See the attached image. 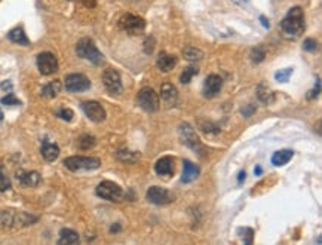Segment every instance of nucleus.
Listing matches in <instances>:
<instances>
[{"label": "nucleus", "mask_w": 322, "mask_h": 245, "mask_svg": "<svg viewBox=\"0 0 322 245\" xmlns=\"http://www.w3.org/2000/svg\"><path fill=\"white\" fill-rule=\"evenodd\" d=\"M183 55L187 61H192V63H196V61H200L203 58V54L200 49H196V48H186L183 51Z\"/></svg>", "instance_id": "a878e982"}, {"label": "nucleus", "mask_w": 322, "mask_h": 245, "mask_svg": "<svg viewBox=\"0 0 322 245\" xmlns=\"http://www.w3.org/2000/svg\"><path fill=\"white\" fill-rule=\"evenodd\" d=\"M242 180H245V171H241V172H239L238 181H239V183H242Z\"/></svg>", "instance_id": "58836bf2"}, {"label": "nucleus", "mask_w": 322, "mask_h": 245, "mask_svg": "<svg viewBox=\"0 0 322 245\" xmlns=\"http://www.w3.org/2000/svg\"><path fill=\"white\" fill-rule=\"evenodd\" d=\"M76 54L80 58L88 60L92 64H95V66H99V64L104 63L102 54L98 51V48L95 46L94 40L89 39V37H83V39H80L77 42V45H76Z\"/></svg>", "instance_id": "7ed1b4c3"}, {"label": "nucleus", "mask_w": 322, "mask_h": 245, "mask_svg": "<svg viewBox=\"0 0 322 245\" xmlns=\"http://www.w3.org/2000/svg\"><path fill=\"white\" fill-rule=\"evenodd\" d=\"M101 161L98 158L92 156H70L64 159V167L73 172L76 171H88V170H97L99 168Z\"/></svg>", "instance_id": "39448f33"}, {"label": "nucleus", "mask_w": 322, "mask_h": 245, "mask_svg": "<svg viewBox=\"0 0 322 245\" xmlns=\"http://www.w3.org/2000/svg\"><path fill=\"white\" fill-rule=\"evenodd\" d=\"M281 30L288 37H298L304 31V12L300 6H294L281 21Z\"/></svg>", "instance_id": "f257e3e1"}, {"label": "nucleus", "mask_w": 322, "mask_h": 245, "mask_svg": "<svg viewBox=\"0 0 322 245\" xmlns=\"http://www.w3.org/2000/svg\"><path fill=\"white\" fill-rule=\"evenodd\" d=\"M102 83L105 89L112 95H121L122 92V79L118 70L115 69H105L102 73Z\"/></svg>", "instance_id": "9d476101"}, {"label": "nucleus", "mask_w": 322, "mask_h": 245, "mask_svg": "<svg viewBox=\"0 0 322 245\" xmlns=\"http://www.w3.org/2000/svg\"><path fill=\"white\" fill-rule=\"evenodd\" d=\"M0 103L5 104V106H18V104H21V101L14 94H8L6 97H3L2 100H0Z\"/></svg>", "instance_id": "2f4dec72"}, {"label": "nucleus", "mask_w": 322, "mask_h": 245, "mask_svg": "<svg viewBox=\"0 0 322 245\" xmlns=\"http://www.w3.org/2000/svg\"><path fill=\"white\" fill-rule=\"evenodd\" d=\"M154 171L157 175H170L174 171V158L164 156L154 164Z\"/></svg>", "instance_id": "f3484780"}, {"label": "nucleus", "mask_w": 322, "mask_h": 245, "mask_svg": "<svg viewBox=\"0 0 322 245\" xmlns=\"http://www.w3.org/2000/svg\"><path fill=\"white\" fill-rule=\"evenodd\" d=\"M79 242V233L76 230H72V229H63L60 232V239H58V244H77Z\"/></svg>", "instance_id": "393cba45"}, {"label": "nucleus", "mask_w": 322, "mask_h": 245, "mask_svg": "<svg viewBox=\"0 0 322 245\" xmlns=\"http://www.w3.org/2000/svg\"><path fill=\"white\" fill-rule=\"evenodd\" d=\"M178 137H180L183 144H186L187 147H190V149L195 150V152H199V150L203 149V146H202V143H200L195 128L190 123H187V122L181 123L178 126Z\"/></svg>", "instance_id": "423d86ee"}, {"label": "nucleus", "mask_w": 322, "mask_h": 245, "mask_svg": "<svg viewBox=\"0 0 322 245\" xmlns=\"http://www.w3.org/2000/svg\"><path fill=\"white\" fill-rule=\"evenodd\" d=\"M264 57H266V52H264V49H263V48L257 46L255 49H252V52H251V58H252V61H255V63H261V61L264 60Z\"/></svg>", "instance_id": "7c9ffc66"}, {"label": "nucleus", "mask_w": 322, "mask_h": 245, "mask_svg": "<svg viewBox=\"0 0 322 245\" xmlns=\"http://www.w3.org/2000/svg\"><path fill=\"white\" fill-rule=\"evenodd\" d=\"M8 39L11 42L17 43V45H21V46H28L30 45V40H28V37L25 36V33L21 27H17V28L11 30L8 33Z\"/></svg>", "instance_id": "4be33fe9"}, {"label": "nucleus", "mask_w": 322, "mask_h": 245, "mask_svg": "<svg viewBox=\"0 0 322 245\" xmlns=\"http://www.w3.org/2000/svg\"><path fill=\"white\" fill-rule=\"evenodd\" d=\"M36 63H37L39 72H40L43 76L53 74V73L58 70V60H57L55 55L50 54V52H42V54H39L37 58H36Z\"/></svg>", "instance_id": "9b49d317"}, {"label": "nucleus", "mask_w": 322, "mask_h": 245, "mask_svg": "<svg viewBox=\"0 0 322 245\" xmlns=\"http://www.w3.org/2000/svg\"><path fill=\"white\" fill-rule=\"evenodd\" d=\"M137 101L140 104V107L146 112H156L160 106V101H159V95L157 92H154V89L146 86L143 88L140 92H138V97H137Z\"/></svg>", "instance_id": "0eeeda50"}, {"label": "nucleus", "mask_w": 322, "mask_h": 245, "mask_svg": "<svg viewBox=\"0 0 322 245\" xmlns=\"http://www.w3.org/2000/svg\"><path fill=\"white\" fill-rule=\"evenodd\" d=\"M57 115H58V118H61L63 121H67V122L73 121V118H74V113L70 109H60L57 112Z\"/></svg>", "instance_id": "473e14b6"}, {"label": "nucleus", "mask_w": 322, "mask_h": 245, "mask_svg": "<svg viewBox=\"0 0 322 245\" xmlns=\"http://www.w3.org/2000/svg\"><path fill=\"white\" fill-rule=\"evenodd\" d=\"M291 74H293V69H285V70H279L275 74V77H276L278 82H287Z\"/></svg>", "instance_id": "72a5a7b5"}, {"label": "nucleus", "mask_w": 322, "mask_h": 245, "mask_svg": "<svg viewBox=\"0 0 322 245\" xmlns=\"http://www.w3.org/2000/svg\"><path fill=\"white\" fill-rule=\"evenodd\" d=\"M82 109L85 112V115L95 123L104 122L105 121V110L104 107L98 103V101H85L82 103Z\"/></svg>", "instance_id": "ddd939ff"}, {"label": "nucleus", "mask_w": 322, "mask_h": 245, "mask_svg": "<svg viewBox=\"0 0 322 245\" xmlns=\"http://www.w3.org/2000/svg\"><path fill=\"white\" fill-rule=\"evenodd\" d=\"M17 180L23 187H34L40 183V174L36 171H18Z\"/></svg>", "instance_id": "dca6fc26"}, {"label": "nucleus", "mask_w": 322, "mask_h": 245, "mask_svg": "<svg viewBox=\"0 0 322 245\" xmlns=\"http://www.w3.org/2000/svg\"><path fill=\"white\" fill-rule=\"evenodd\" d=\"M223 86V79L219 74H209L203 82V95L206 98L216 97Z\"/></svg>", "instance_id": "4468645a"}, {"label": "nucleus", "mask_w": 322, "mask_h": 245, "mask_svg": "<svg viewBox=\"0 0 322 245\" xmlns=\"http://www.w3.org/2000/svg\"><path fill=\"white\" fill-rule=\"evenodd\" d=\"M64 86L69 92H83L91 88V82L82 73H72L66 77Z\"/></svg>", "instance_id": "f8f14e48"}, {"label": "nucleus", "mask_w": 322, "mask_h": 245, "mask_svg": "<svg viewBox=\"0 0 322 245\" xmlns=\"http://www.w3.org/2000/svg\"><path fill=\"white\" fill-rule=\"evenodd\" d=\"M146 198H147L149 202H151L154 205H167V204H171L174 201V195L170 190L164 189V187L151 186L147 190Z\"/></svg>", "instance_id": "1a4fd4ad"}, {"label": "nucleus", "mask_w": 322, "mask_h": 245, "mask_svg": "<svg viewBox=\"0 0 322 245\" xmlns=\"http://www.w3.org/2000/svg\"><path fill=\"white\" fill-rule=\"evenodd\" d=\"M183 175H181V181L183 183H190L193 181L198 175H199V167L195 165L192 161H184L183 162Z\"/></svg>", "instance_id": "aec40b11"}, {"label": "nucleus", "mask_w": 322, "mask_h": 245, "mask_svg": "<svg viewBox=\"0 0 322 245\" xmlns=\"http://www.w3.org/2000/svg\"><path fill=\"white\" fill-rule=\"evenodd\" d=\"M252 110H254V106H251V107H249V109H248L247 112H242V113H244V115H245V116L248 118V116L251 115V112H252Z\"/></svg>", "instance_id": "ea45409f"}, {"label": "nucleus", "mask_w": 322, "mask_h": 245, "mask_svg": "<svg viewBox=\"0 0 322 245\" xmlns=\"http://www.w3.org/2000/svg\"><path fill=\"white\" fill-rule=\"evenodd\" d=\"M95 193L99 196V198L105 199V201H110V202H122L124 201V190L119 184L113 183V181H101L97 189H95Z\"/></svg>", "instance_id": "20e7f679"}, {"label": "nucleus", "mask_w": 322, "mask_h": 245, "mask_svg": "<svg viewBox=\"0 0 322 245\" xmlns=\"http://www.w3.org/2000/svg\"><path fill=\"white\" fill-rule=\"evenodd\" d=\"M116 156H118L119 161H122L125 164H134L140 159V153L134 152V150H129V149H119Z\"/></svg>", "instance_id": "b1692460"}, {"label": "nucleus", "mask_w": 322, "mask_h": 245, "mask_svg": "<svg viewBox=\"0 0 322 245\" xmlns=\"http://www.w3.org/2000/svg\"><path fill=\"white\" fill-rule=\"evenodd\" d=\"M11 187V180L5 172V168L0 167V192H6Z\"/></svg>", "instance_id": "c85d7f7f"}, {"label": "nucleus", "mask_w": 322, "mask_h": 245, "mask_svg": "<svg viewBox=\"0 0 322 245\" xmlns=\"http://www.w3.org/2000/svg\"><path fill=\"white\" fill-rule=\"evenodd\" d=\"M40 152H42V156H43L45 161H48V162H53V161H55V159L58 158V155H60V147H58L57 144H53V143L45 140L43 144H42Z\"/></svg>", "instance_id": "a211bd4d"}, {"label": "nucleus", "mask_w": 322, "mask_h": 245, "mask_svg": "<svg viewBox=\"0 0 322 245\" xmlns=\"http://www.w3.org/2000/svg\"><path fill=\"white\" fill-rule=\"evenodd\" d=\"M82 3L88 8H94L95 6V0H82Z\"/></svg>", "instance_id": "e433bc0d"}, {"label": "nucleus", "mask_w": 322, "mask_h": 245, "mask_svg": "<svg viewBox=\"0 0 322 245\" xmlns=\"http://www.w3.org/2000/svg\"><path fill=\"white\" fill-rule=\"evenodd\" d=\"M260 20H261V23H263V25H264V27L269 28V23H266V18H264V17H260Z\"/></svg>", "instance_id": "a19ab883"}, {"label": "nucleus", "mask_w": 322, "mask_h": 245, "mask_svg": "<svg viewBox=\"0 0 322 245\" xmlns=\"http://www.w3.org/2000/svg\"><path fill=\"white\" fill-rule=\"evenodd\" d=\"M157 67L160 72L164 73H168L171 72L175 66H177V58L171 54H167V52H160V55L157 57V61H156Z\"/></svg>", "instance_id": "6ab92c4d"}, {"label": "nucleus", "mask_w": 322, "mask_h": 245, "mask_svg": "<svg viewBox=\"0 0 322 245\" xmlns=\"http://www.w3.org/2000/svg\"><path fill=\"white\" fill-rule=\"evenodd\" d=\"M3 119V112H2V109H0V121Z\"/></svg>", "instance_id": "37998d69"}, {"label": "nucleus", "mask_w": 322, "mask_h": 245, "mask_svg": "<svg viewBox=\"0 0 322 245\" xmlns=\"http://www.w3.org/2000/svg\"><path fill=\"white\" fill-rule=\"evenodd\" d=\"M198 73H199V69H198V67H195V66H189V67L184 69V72L181 73V76H180V82H181L183 85H186V83H189V82L192 80V77L196 76Z\"/></svg>", "instance_id": "bb28decb"}, {"label": "nucleus", "mask_w": 322, "mask_h": 245, "mask_svg": "<svg viewBox=\"0 0 322 245\" xmlns=\"http://www.w3.org/2000/svg\"><path fill=\"white\" fill-rule=\"evenodd\" d=\"M146 27V21L134 14H125L119 20V28L128 34H141Z\"/></svg>", "instance_id": "6e6552de"}, {"label": "nucleus", "mask_w": 322, "mask_h": 245, "mask_svg": "<svg viewBox=\"0 0 322 245\" xmlns=\"http://www.w3.org/2000/svg\"><path fill=\"white\" fill-rule=\"evenodd\" d=\"M94 146H95V137L94 135H82L79 138V149L88 150V149H92Z\"/></svg>", "instance_id": "cd10ccee"}, {"label": "nucleus", "mask_w": 322, "mask_h": 245, "mask_svg": "<svg viewBox=\"0 0 322 245\" xmlns=\"http://www.w3.org/2000/svg\"><path fill=\"white\" fill-rule=\"evenodd\" d=\"M303 48L306 49V51H309V52H313L315 49H316V40L315 39H306L303 42Z\"/></svg>", "instance_id": "f704fd0d"}, {"label": "nucleus", "mask_w": 322, "mask_h": 245, "mask_svg": "<svg viewBox=\"0 0 322 245\" xmlns=\"http://www.w3.org/2000/svg\"><path fill=\"white\" fill-rule=\"evenodd\" d=\"M60 91H61V82L60 80H53V82H49L48 85H45L42 88V97L53 98V97L58 95Z\"/></svg>", "instance_id": "5701e85b"}, {"label": "nucleus", "mask_w": 322, "mask_h": 245, "mask_svg": "<svg viewBox=\"0 0 322 245\" xmlns=\"http://www.w3.org/2000/svg\"><path fill=\"white\" fill-rule=\"evenodd\" d=\"M293 156H294V152L290 150V149L278 150V152H275L273 156H272V164H273L275 167H282V165L288 164Z\"/></svg>", "instance_id": "412c9836"}, {"label": "nucleus", "mask_w": 322, "mask_h": 245, "mask_svg": "<svg viewBox=\"0 0 322 245\" xmlns=\"http://www.w3.org/2000/svg\"><path fill=\"white\" fill-rule=\"evenodd\" d=\"M254 172H255L257 175H260V174H261V168H260V167H257V168L254 170Z\"/></svg>", "instance_id": "79ce46f5"}, {"label": "nucleus", "mask_w": 322, "mask_h": 245, "mask_svg": "<svg viewBox=\"0 0 322 245\" xmlns=\"http://www.w3.org/2000/svg\"><path fill=\"white\" fill-rule=\"evenodd\" d=\"M37 220V217L30 216L24 211L18 210H3L0 213V224L3 227H11V229H18V227H25L33 224Z\"/></svg>", "instance_id": "f03ea898"}, {"label": "nucleus", "mask_w": 322, "mask_h": 245, "mask_svg": "<svg viewBox=\"0 0 322 245\" xmlns=\"http://www.w3.org/2000/svg\"><path fill=\"white\" fill-rule=\"evenodd\" d=\"M258 98L263 103H271L273 100V94L271 89H264L263 86H258Z\"/></svg>", "instance_id": "c756f323"}, {"label": "nucleus", "mask_w": 322, "mask_h": 245, "mask_svg": "<svg viewBox=\"0 0 322 245\" xmlns=\"http://www.w3.org/2000/svg\"><path fill=\"white\" fill-rule=\"evenodd\" d=\"M310 92H312V94H309V95H307L309 100H312V98H316V97L319 95V92H321V79H319V77L316 79V88H313Z\"/></svg>", "instance_id": "c9c22d12"}, {"label": "nucleus", "mask_w": 322, "mask_h": 245, "mask_svg": "<svg viewBox=\"0 0 322 245\" xmlns=\"http://www.w3.org/2000/svg\"><path fill=\"white\" fill-rule=\"evenodd\" d=\"M11 88H12V83H11L9 80H8V82H3V83H2V89H11Z\"/></svg>", "instance_id": "4c0bfd02"}, {"label": "nucleus", "mask_w": 322, "mask_h": 245, "mask_svg": "<svg viewBox=\"0 0 322 245\" xmlns=\"http://www.w3.org/2000/svg\"><path fill=\"white\" fill-rule=\"evenodd\" d=\"M160 98L167 107H174L178 101V92L177 88L171 83H164L160 86Z\"/></svg>", "instance_id": "2eb2a0df"}]
</instances>
